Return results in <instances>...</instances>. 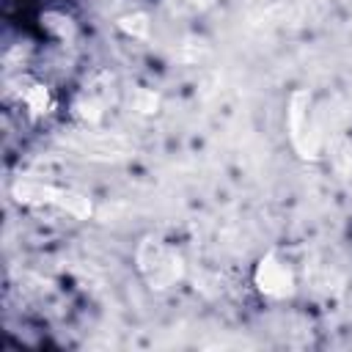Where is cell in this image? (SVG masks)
Wrapping results in <instances>:
<instances>
[{"label": "cell", "instance_id": "6da1fadb", "mask_svg": "<svg viewBox=\"0 0 352 352\" xmlns=\"http://www.w3.org/2000/svg\"><path fill=\"white\" fill-rule=\"evenodd\" d=\"M14 198L19 204L28 206H52L60 209L66 214H72L74 220H88L94 214V204L88 195L69 190V187H55L47 182H36V179H19L14 184Z\"/></svg>", "mask_w": 352, "mask_h": 352}, {"label": "cell", "instance_id": "7a4b0ae2", "mask_svg": "<svg viewBox=\"0 0 352 352\" xmlns=\"http://www.w3.org/2000/svg\"><path fill=\"white\" fill-rule=\"evenodd\" d=\"M138 270H140V275L146 278V283L151 289L162 292V289H170L182 280L184 261L170 245H165L162 239L148 236L138 248Z\"/></svg>", "mask_w": 352, "mask_h": 352}, {"label": "cell", "instance_id": "3957f363", "mask_svg": "<svg viewBox=\"0 0 352 352\" xmlns=\"http://www.w3.org/2000/svg\"><path fill=\"white\" fill-rule=\"evenodd\" d=\"M250 278H253L256 292L267 300H275V302L289 300L297 292V278H294L292 264L275 250H267L264 256L256 258Z\"/></svg>", "mask_w": 352, "mask_h": 352}, {"label": "cell", "instance_id": "277c9868", "mask_svg": "<svg viewBox=\"0 0 352 352\" xmlns=\"http://www.w3.org/2000/svg\"><path fill=\"white\" fill-rule=\"evenodd\" d=\"M308 104H311V94L308 91H294L292 94V104H289V135L294 148L302 157H314L316 146L308 143Z\"/></svg>", "mask_w": 352, "mask_h": 352}, {"label": "cell", "instance_id": "5b68a950", "mask_svg": "<svg viewBox=\"0 0 352 352\" xmlns=\"http://www.w3.org/2000/svg\"><path fill=\"white\" fill-rule=\"evenodd\" d=\"M19 102L25 104V110H28L30 118H41V116H47L55 107V99H52L50 85L41 82V80H33V77H25L22 80Z\"/></svg>", "mask_w": 352, "mask_h": 352}, {"label": "cell", "instance_id": "8992f818", "mask_svg": "<svg viewBox=\"0 0 352 352\" xmlns=\"http://www.w3.org/2000/svg\"><path fill=\"white\" fill-rule=\"evenodd\" d=\"M38 25H41V30L50 36V38H55V41H72L74 36H77V22L69 16V14H63V11H41L38 14Z\"/></svg>", "mask_w": 352, "mask_h": 352}, {"label": "cell", "instance_id": "52a82bcc", "mask_svg": "<svg viewBox=\"0 0 352 352\" xmlns=\"http://www.w3.org/2000/svg\"><path fill=\"white\" fill-rule=\"evenodd\" d=\"M72 116L82 126H96L102 121V104L94 96H80V99L72 102Z\"/></svg>", "mask_w": 352, "mask_h": 352}, {"label": "cell", "instance_id": "ba28073f", "mask_svg": "<svg viewBox=\"0 0 352 352\" xmlns=\"http://www.w3.org/2000/svg\"><path fill=\"white\" fill-rule=\"evenodd\" d=\"M116 28H118L124 36H129V38H146L151 22H148V16H146L143 11H132V14H121V16L116 19Z\"/></svg>", "mask_w": 352, "mask_h": 352}, {"label": "cell", "instance_id": "9c48e42d", "mask_svg": "<svg viewBox=\"0 0 352 352\" xmlns=\"http://www.w3.org/2000/svg\"><path fill=\"white\" fill-rule=\"evenodd\" d=\"M132 104H135L138 113H143V116H154V113H160L162 99H160V94H154L151 88H140V91L135 94Z\"/></svg>", "mask_w": 352, "mask_h": 352}]
</instances>
